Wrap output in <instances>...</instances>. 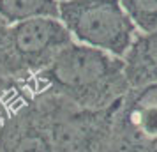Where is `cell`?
<instances>
[{
    "instance_id": "1",
    "label": "cell",
    "mask_w": 157,
    "mask_h": 152,
    "mask_svg": "<svg viewBox=\"0 0 157 152\" xmlns=\"http://www.w3.org/2000/svg\"><path fill=\"white\" fill-rule=\"evenodd\" d=\"M44 92L81 108H106L129 92L124 58L72 41L46 69L37 72Z\"/></svg>"
},
{
    "instance_id": "2",
    "label": "cell",
    "mask_w": 157,
    "mask_h": 152,
    "mask_svg": "<svg viewBox=\"0 0 157 152\" xmlns=\"http://www.w3.org/2000/svg\"><path fill=\"white\" fill-rule=\"evenodd\" d=\"M58 20L78 43L118 58L125 57L138 36L120 0H60Z\"/></svg>"
},
{
    "instance_id": "3",
    "label": "cell",
    "mask_w": 157,
    "mask_h": 152,
    "mask_svg": "<svg viewBox=\"0 0 157 152\" xmlns=\"http://www.w3.org/2000/svg\"><path fill=\"white\" fill-rule=\"evenodd\" d=\"M37 97L48 117L55 152H108L120 101L106 108H81L50 92Z\"/></svg>"
},
{
    "instance_id": "4",
    "label": "cell",
    "mask_w": 157,
    "mask_h": 152,
    "mask_svg": "<svg viewBox=\"0 0 157 152\" xmlns=\"http://www.w3.org/2000/svg\"><path fill=\"white\" fill-rule=\"evenodd\" d=\"M108 152H157V83L131 87L120 99Z\"/></svg>"
},
{
    "instance_id": "5",
    "label": "cell",
    "mask_w": 157,
    "mask_h": 152,
    "mask_svg": "<svg viewBox=\"0 0 157 152\" xmlns=\"http://www.w3.org/2000/svg\"><path fill=\"white\" fill-rule=\"evenodd\" d=\"M13 43L25 71L37 74L72 43V36L58 18L41 16L14 23Z\"/></svg>"
},
{
    "instance_id": "6",
    "label": "cell",
    "mask_w": 157,
    "mask_h": 152,
    "mask_svg": "<svg viewBox=\"0 0 157 152\" xmlns=\"http://www.w3.org/2000/svg\"><path fill=\"white\" fill-rule=\"evenodd\" d=\"M2 152H55L48 117L39 97L27 101L0 129Z\"/></svg>"
},
{
    "instance_id": "7",
    "label": "cell",
    "mask_w": 157,
    "mask_h": 152,
    "mask_svg": "<svg viewBox=\"0 0 157 152\" xmlns=\"http://www.w3.org/2000/svg\"><path fill=\"white\" fill-rule=\"evenodd\" d=\"M124 65L131 87L157 83V29L134 37L124 57Z\"/></svg>"
},
{
    "instance_id": "8",
    "label": "cell",
    "mask_w": 157,
    "mask_h": 152,
    "mask_svg": "<svg viewBox=\"0 0 157 152\" xmlns=\"http://www.w3.org/2000/svg\"><path fill=\"white\" fill-rule=\"evenodd\" d=\"M0 16L11 25L32 18H58L57 0H0Z\"/></svg>"
},
{
    "instance_id": "9",
    "label": "cell",
    "mask_w": 157,
    "mask_h": 152,
    "mask_svg": "<svg viewBox=\"0 0 157 152\" xmlns=\"http://www.w3.org/2000/svg\"><path fill=\"white\" fill-rule=\"evenodd\" d=\"M29 72L16 55L13 43V25L0 16V76L2 78H23Z\"/></svg>"
},
{
    "instance_id": "10",
    "label": "cell",
    "mask_w": 157,
    "mask_h": 152,
    "mask_svg": "<svg viewBox=\"0 0 157 152\" xmlns=\"http://www.w3.org/2000/svg\"><path fill=\"white\" fill-rule=\"evenodd\" d=\"M136 29L152 32L157 29V0H120Z\"/></svg>"
},
{
    "instance_id": "11",
    "label": "cell",
    "mask_w": 157,
    "mask_h": 152,
    "mask_svg": "<svg viewBox=\"0 0 157 152\" xmlns=\"http://www.w3.org/2000/svg\"><path fill=\"white\" fill-rule=\"evenodd\" d=\"M0 152H2V149H0Z\"/></svg>"
}]
</instances>
